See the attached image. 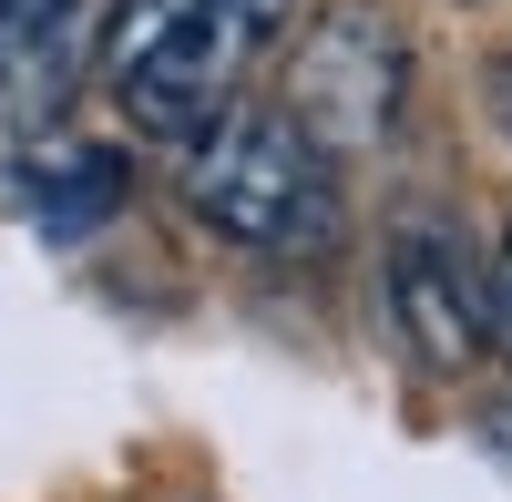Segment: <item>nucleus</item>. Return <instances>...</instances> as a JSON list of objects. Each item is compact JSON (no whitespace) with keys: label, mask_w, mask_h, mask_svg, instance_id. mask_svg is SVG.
I'll use <instances>...</instances> for the list:
<instances>
[{"label":"nucleus","mask_w":512,"mask_h":502,"mask_svg":"<svg viewBox=\"0 0 512 502\" xmlns=\"http://www.w3.org/2000/svg\"><path fill=\"white\" fill-rule=\"evenodd\" d=\"M267 31H277V0H113L103 72L144 134L205 144L236 113Z\"/></svg>","instance_id":"f257e3e1"},{"label":"nucleus","mask_w":512,"mask_h":502,"mask_svg":"<svg viewBox=\"0 0 512 502\" xmlns=\"http://www.w3.org/2000/svg\"><path fill=\"white\" fill-rule=\"evenodd\" d=\"M185 205L246 257H308L338 236V164L297 113L236 103L205 144H185Z\"/></svg>","instance_id":"f03ea898"},{"label":"nucleus","mask_w":512,"mask_h":502,"mask_svg":"<svg viewBox=\"0 0 512 502\" xmlns=\"http://www.w3.org/2000/svg\"><path fill=\"white\" fill-rule=\"evenodd\" d=\"M400 93H410V41L379 21V11H328L308 41H297V123L318 144H390L400 123Z\"/></svg>","instance_id":"7ed1b4c3"},{"label":"nucleus","mask_w":512,"mask_h":502,"mask_svg":"<svg viewBox=\"0 0 512 502\" xmlns=\"http://www.w3.org/2000/svg\"><path fill=\"white\" fill-rule=\"evenodd\" d=\"M390 318L431 369H461L482 349V328H492V308L472 298V277H461V257L441 236H400L390 246Z\"/></svg>","instance_id":"20e7f679"},{"label":"nucleus","mask_w":512,"mask_h":502,"mask_svg":"<svg viewBox=\"0 0 512 502\" xmlns=\"http://www.w3.org/2000/svg\"><path fill=\"white\" fill-rule=\"evenodd\" d=\"M21 205H31V226L41 236H93V226H113L123 216V195H134V164H123L113 144H93V134H41L31 154H21Z\"/></svg>","instance_id":"39448f33"},{"label":"nucleus","mask_w":512,"mask_h":502,"mask_svg":"<svg viewBox=\"0 0 512 502\" xmlns=\"http://www.w3.org/2000/svg\"><path fill=\"white\" fill-rule=\"evenodd\" d=\"M82 0H0V103H52L72 82Z\"/></svg>","instance_id":"423d86ee"},{"label":"nucleus","mask_w":512,"mask_h":502,"mask_svg":"<svg viewBox=\"0 0 512 502\" xmlns=\"http://www.w3.org/2000/svg\"><path fill=\"white\" fill-rule=\"evenodd\" d=\"M492 328H502V349H512V246H502V267H492Z\"/></svg>","instance_id":"0eeeda50"},{"label":"nucleus","mask_w":512,"mask_h":502,"mask_svg":"<svg viewBox=\"0 0 512 502\" xmlns=\"http://www.w3.org/2000/svg\"><path fill=\"white\" fill-rule=\"evenodd\" d=\"M502 123H512V62H502Z\"/></svg>","instance_id":"6e6552de"}]
</instances>
